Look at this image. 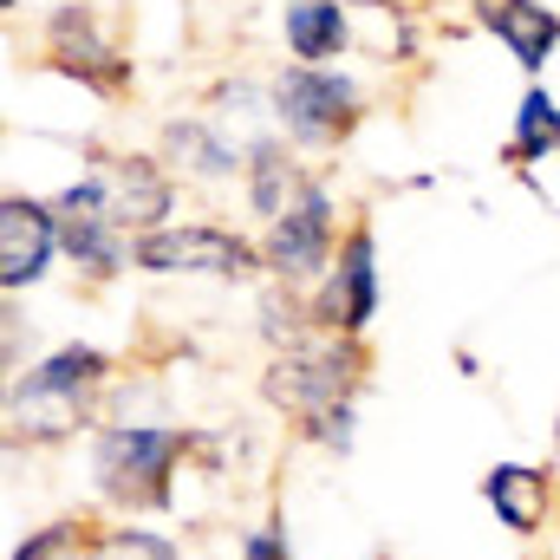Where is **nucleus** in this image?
<instances>
[{
    "label": "nucleus",
    "mask_w": 560,
    "mask_h": 560,
    "mask_svg": "<svg viewBox=\"0 0 560 560\" xmlns=\"http://www.w3.org/2000/svg\"><path fill=\"white\" fill-rule=\"evenodd\" d=\"M183 463H196V430L183 423H92V489L118 515L170 509Z\"/></svg>",
    "instance_id": "1"
},
{
    "label": "nucleus",
    "mask_w": 560,
    "mask_h": 560,
    "mask_svg": "<svg viewBox=\"0 0 560 560\" xmlns=\"http://www.w3.org/2000/svg\"><path fill=\"white\" fill-rule=\"evenodd\" d=\"M105 385H112V352H98V346H85V339H66V346H52L39 365H26V372H13V385H7V436L20 443H59V436H72L79 423H92V405L105 398Z\"/></svg>",
    "instance_id": "2"
},
{
    "label": "nucleus",
    "mask_w": 560,
    "mask_h": 560,
    "mask_svg": "<svg viewBox=\"0 0 560 560\" xmlns=\"http://www.w3.org/2000/svg\"><path fill=\"white\" fill-rule=\"evenodd\" d=\"M268 98H275V131L300 156L346 150L359 138L365 112H372L359 72H346V66H300V59H280L268 72Z\"/></svg>",
    "instance_id": "3"
},
{
    "label": "nucleus",
    "mask_w": 560,
    "mask_h": 560,
    "mask_svg": "<svg viewBox=\"0 0 560 560\" xmlns=\"http://www.w3.org/2000/svg\"><path fill=\"white\" fill-rule=\"evenodd\" d=\"M372 385V346L346 339V332H306L287 352H268L261 365V405L280 418H313L326 405H359V392Z\"/></svg>",
    "instance_id": "4"
},
{
    "label": "nucleus",
    "mask_w": 560,
    "mask_h": 560,
    "mask_svg": "<svg viewBox=\"0 0 560 560\" xmlns=\"http://www.w3.org/2000/svg\"><path fill=\"white\" fill-rule=\"evenodd\" d=\"M131 268L150 280H229V287L268 280L261 235H242L229 222H183V215L131 242Z\"/></svg>",
    "instance_id": "5"
},
{
    "label": "nucleus",
    "mask_w": 560,
    "mask_h": 560,
    "mask_svg": "<svg viewBox=\"0 0 560 560\" xmlns=\"http://www.w3.org/2000/svg\"><path fill=\"white\" fill-rule=\"evenodd\" d=\"M339 242H346V229H339V189L313 170V176H306V189L287 202V215H275V222L261 229V261H268V280L313 293V287L326 280V268H332Z\"/></svg>",
    "instance_id": "6"
},
{
    "label": "nucleus",
    "mask_w": 560,
    "mask_h": 560,
    "mask_svg": "<svg viewBox=\"0 0 560 560\" xmlns=\"http://www.w3.org/2000/svg\"><path fill=\"white\" fill-rule=\"evenodd\" d=\"M39 52L59 79H79L85 92L98 98H125L138 85V59L112 39L105 13L92 0H59L46 20H39Z\"/></svg>",
    "instance_id": "7"
},
{
    "label": "nucleus",
    "mask_w": 560,
    "mask_h": 560,
    "mask_svg": "<svg viewBox=\"0 0 560 560\" xmlns=\"http://www.w3.org/2000/svg\"><path fill=\"white\" fill-rule=\"evenodd\" d=\"M52 209H59V248H66L72 275L85 280V287H112V280L131 268V235L112 222L105 183H98L92 170L72 176V183L52 196Z\"/></svg>",
    "instance_id": "8"
},
{
    "label": "nucleus",
    "mask_w": 560,
    "mask_h": 560,
    "mask_svg": "<svg viewBox=\"0 0 560 560\" xmlns=\"http://www.w3.org/2000/svg\"><path fill=\"white\" fill-rule=\"evenodd\" d=\"M92 176L105 183V202H112V222L138 242L150 229H170L176 222V202H183V176L156 156V150H85Z\"/></svg>",
    "instance_id": "9"
},
{
    "label": "nucleus",
    "mask_w": 560,
    "mask_h": 560,
    "mask_svg": "<svg viewBox=\"0 0 560 560\" xmlns=\"http://www.w3.org/2000/svg\"><path fill=\"white\" fill-rule=\"evenodd\" d=\"M378 293H385L378 287V235H372V222H352L339 255H332V268H326V280L306 293L313 300V326L365 339L372 319H378Z\"/></svg>",
    "instance_id": "10"
},
{
    "label": "nucleus",
    "mask_w": 560,
    "mask_h": 560,
    "mask_svg": "<svg viewBox=\"0 0 560 560\" xmlns=\"http://www.w3.org/2000/svg\"><path fill=\"white\" fill-rule=\"evenodd\" d=\"M52 261H66L52 196H20V189H7V196H0V293H7V300L33 293L39 280L52 275Z\"/></svg>",
    "instance_id": "11"
},
{
    "label": "nucleus",
    "mask_w": 560,
    "mask_h": 560,
    "mask_svg": "<svg viewBox=\"0 0 560 560\" xmlns=\"http://www.w3.org/2000/svg\"><path fill=\"white\" fill-rule=\"evenodd\" d=\"M156 156H163L183 183H202V189H229V183H242V170H248V143L235 138L222 118H209V112L163 118V125H156Z\"/></svg>",
    "instance_id": "12"
},
{
    "label": "nucleus",
    "mask_w": 560,
    "mask_h": 560,
    "mask_svg": "<svg viewBox=\"0 0 560 560\" xmlns=\"http://www.w3.org/2000/svg\"><path fill=\"white\" fill-rule=\"evenodd\" d=\"M275 26L300 66H339L359 52V0H280Z\"/></svg>",
    "instance_id": "13"
},
{
    "label": "nucleus",
    "mask_w": 560,
    "mask_h": 560,
    "mask_svg": "<svg viewBox=\"0 0 560 560\" xmlns=\"http://www.w3.org/2000/svg\"><path fill=\"white\" fill-rule=\"evenodd\" d=\"M476 26H482L528 79H541L548 59L560 52V7H548V0H476Z\"/></svg>",
    "instance_id": "14"
},
{
    "label": "nucleus",
    "mask_w": 560,
    "mask_h": 560,
    "mask_svg": "<svg viewBox=\"0 0 560 560\" xmlns=\"http://www.w3.org/2000/svg\"><path fill=\"white\" fill-rule=\"evenodd\" d=\"M482 502L495 509V522L515 535V541H535L555 515V476L535 469V463H495L482 476Z\"/></svg>",
    "instance_id": "15"
},
{
    "label": "nucleus",
    "mask_w": 560,
    "mask_h": 560,
    "mask_svg": "<svg viewBox=\"0 0 560 560\" xmlns=\"http://www.w3.org/2000/svg\"><path fill=\"white\" fill-rule=\"evenodd\" d=\"M306 163H300V150L280 138V131H268V138L248 143V170H242V202H248V215L268 229L275 215H287V202L306 189Z\"/></svg>",
    "instance_id": "16"
},
{
    "label": "nucleus",
    "mask_w": 560,
    "mask_h": 560,
    "mask_svg": "<svg viewBox=\"0 0 560 560\" xmlns=\"http://www.w3.org/2000/svg\"><path fill=\"white\" fill-rule=\"evenodd\" d=\"M560 156V98L528 79V92L515 98V125H509V143H502V163L509 170H535V163H555Z\"/></svg>",
    "instance_id": "17"
},
{
    "label": "nucleus",
    "mask_w": 560,
    "mask_h": 560,
    "mask_svg": "<svg viewBox=\"0 0 560 560\" xmlns=\"http://www.w3.org/2000/svg\"><path fill=\"white\" fill-rule=\"evenodd\" d=\"M202 112H209V118H222V125H229L242 143H255V138H268V131H275V98H268V79H248V72L215 79V85L202 92Z\"/></svg>",
    "instance_id": "18"
},
{
    "label": "nucleus",
    "mask_w": 560,
    "mask_h": 560,
    "mask_svg": "<svg viewBox=\"0 0 560 560\" xmlns=\"http://www.w3.org/2000/svg\"><path fill=\"white\" fill-rule=\"evenodd\" d=\"M98 541H105L98 522H85V515H59V522L33 528L7 560H98Z\"/></svg>",
    "instance_id": "19"
},
{
    "label": "nucleus",
    "mask_w": 560,
    "mask_h": 560,
    "mask_svg": "<svg viewBox=\"0 0 560 560\" xmlns=\"http://www.w3.org/2000/svg\"><path fill=\"white\" fill-rule=\"evenodd\" d=\"M261 346L268 352H287L293 339H306L313 332V300L300 293V287H280V280H261Z\"/></svg>",
    "instance_id": "20"
},
{
    "label": "nucleus",
    "mask_w": 560,
    "mask_h": 560,
    "mask_svg": "<svg viewBox=\"0 0 560 560\" xmlns=\"http://www.w3.org/2000/svg\"><path fill=\"white\" fill-rule=\"evenodd\" d=\"M293 436H300L306 450L352 456V450H359V405H326V411H313V418L293 423Z\"/></svg>",
    "instance_id": "21"
},
{
    "label": "nucleus",
    "mask_w": 560,
    "mask_h": 560,
    "mask_svg": "<svg viewBox=\"0 0 560 560\" xmlns=\"http://www.w3.org/2000/svg\"><path fill=\"white\" fill-rule=\"evenodd\" d=\"M98 560H183V541H170V535H156V528H105V541H98Z\"/></svg>",
    "instance_id": "22"
},
{
    "label": "nucleus",
    "mask_w": 560,
    "mask_h": 560,
    "mask_svg": "<svg viewBox=\"0 0 560 560\" xmlns=\"http://www.w3.org/2000/svg\"><path fill=\"white\" fill-rule=\"evenodd\" d=\"M235 560H300V555H293V541H287V522L268 515V522H255V528L242 535Z\"/></svg>",
    "instance_id": "23"
},
{
    "label": "nucleus",
    "mask_w": 560,
    "mask_h": 560,
    "mask_svg": "<svg viewBox=\"0 0 560 560\" xmlns=\"http://www.w3.org/2000/svg\"><path fill=\"white\" fill-rule=\"evenodd\" d=\"M0 13H20V0H0Z\"/></svg>",
    "instance_id": "24"
},
{
    "label": "nucleus",
    "mask_w": 560,
    "mask_h": 560,
    "mask_svg": "<svg viewBox=\"0 0 560 560\" xmlns=\"http://www.w3.org/2000/svg\"><path fill=\"white\" fill-rule=\"evenodd\" d=\"M372 560H398V555H372Z\"/></svg>",
    "instance_id": "25"
},
{
    "label": "nucleus",
    "mask_w": 560,
    "mask_h": 560,
    "mask_svg": "<svg viewBox=\"0 0 560 560\" xmlns=\"http://www.w3.org/2000/svg\"><path fill=\"white\" fill-rule=\"evenodd\" d=\"M555 450H560V423H555Z\"/></svg>",
    "instance_id": "26"
}]
</instances>
